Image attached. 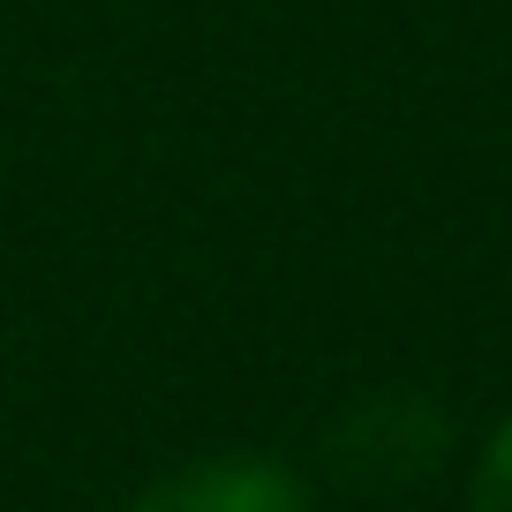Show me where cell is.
<instances>
[{
    "mask_svg": "<svg viewBox=\"0 0 512 512\" xmlns=\"http://www.w3.org/2000/svg\"><path fill=\"white\" fill-rule=\"evenodd\" d=\"M445 445H452L445 407H437L430 392L392 384V392H362V400L332 422L324 460H332V475L347 482V490L392 497V490H415L422 475H437Z\"/></svg>",
    "mask_w": 512,
    "mask_h": 512,
    "instance_id": "6da1fadb",
    "label": "cell"
},
{
    "mask_svg": "<svg viewBox=\"0 0 512 512\" xmlns=\"http://www.w3.org/2000/svg\"><path fill=\"white\" fill-rule=\"evenodd\" d=\"M128 512H309V490L287 460L264 452H211L159 475Z\"/></svg>",
    "mask_w": 512,
    "mask_h": 512,
    "instance_id": "7a4b0ae2",
    "label": "cell"
},
{
    "mask_svg": "<svg viewBox=\"0 0 512 512\" xmlns=\"http://www.w3.org/2000/svg\"><path fill=\"white\" fill-rule=\"evenodd\" d=\"M467 512H512V415L497 422L490 452H482V467H475V497H467Z\"/></svg>",
    "mask_w": 512,
    "mask_h": 512,
    "instance_id": "3957f363",
    "label": "cell"
}]
</instances>
